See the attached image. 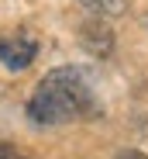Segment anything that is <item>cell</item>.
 Segmentation results:
<instances>
[{
	"label": "cell",
	"instance_id": "cell-1",
	"mask_svg": "<svg viewBox=\"0 0 148 159\" xmlns=\"http://www.w3.org/2000/svg\"><path fill=\"white\" fill-rule=\"evenodd\" d=\"M100 104L93 100L86 76L72 66L48 69L28 100V118L35 125H66L72 118H96Z\"/></svg>",
	"mask_w": 148,
	"mask_h": 159
},
{
	"label": "cell",
	"instance_id": "cell-2",
	"mask_svg": "<svg viewBox=\"0 0 148 159\" xmlns=\"http://www.w3.org/2000/svg\"><path fill=\"white\" fill-rule=\"evenodd\" d=\"M35 52H38V42L31 31H14V35H4L0 38V66L11 69V73H21L35 62Z\"/></svg>",
	"mask_w": 148,
	"mask_h": 159
},
{
	"label": "cell",
	"instance_id": "cell-3",
	"mask_svg": "<svg viewBox=\"0 0 148 159\" xmlns=\"http://www.w3.org/2000/svg\"><path fill=\"white\" fill-rule=\"evenodd\" d=\"M79 45L90 52L93 59H107L114 52V31L107 28L104 21H86L79 28Z\"/></svg>",
	"mask_w": 148,
	"mask_h": 159
},
{
	"label": "cell",
	"instance_id": "cell-4",
	"mask_svg": "<svg viewBox=\"0 0 148 159\" xmlns=\"http://www.w3.org/2000/svg\"><path fill=\"white\" fill-rule=\"evenodd\" d=\"M79 7H86L96 17H121L128 11V0H76Z\"/></svg>",
	"mask_w": 148,
	"mask_h": 159
},
{
	"label": "cell",
	"instance_id": "cell-5",
	"mask_svg": "<svg viewBox=\"0 0 148 159\" xmlns=\"http://www.w3.org/2000/svg\"><path fill=\"white\" fill-rule=\"evenodd\" d=\"M117 159H148V156L138 152V149H124V152H117Z\"/></svg>",
	"mask_w": 148,
	"mask_h": 159
},
{
	"label": "cell",
	"instance_id": "cell-6",
	"mask_svg": "<svg viewBox=\"0 0 148 159\" xmlns=\"http://www.w3.org/2000/svg\"><path fill=\"white\" fill-rule=\"evenodd\" d=\"M14 156V149H11V142H0V159H11Z\"/></svg>",
	"mask_w": 148,
	"mask_h": 159
},
{
	"label": "cell",
	"instance_id": "cell-7",
	"mask_svg": "<svg viewBox=\"0 0 148 159\" xmlns=\"http://www.w3.org/2000/svg\"><path fill=\"white\" fill-rule=\"evenodd\" d=\"M11 159H28V156H11Z\"/></svg>",
	"mask_w": 148,
	"mask_h": 159
},
{
	"label": "cell",
	"instance_id": "cell-8",
	"mask_svg": "<svg viewBox=\"0 0 148 159\" xmlns=\"http://www.w3.org/2000/svg\"><path fill=\"white\" fill-rule=\"evenodd\" d=\"M145 24H148V21H145Z\"/></svg>",
	"mask_w": 148,
	"mask_h": 159
}]
</instances>
